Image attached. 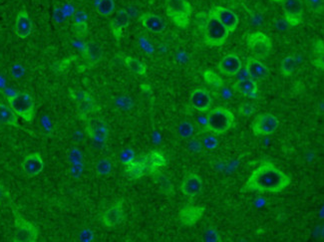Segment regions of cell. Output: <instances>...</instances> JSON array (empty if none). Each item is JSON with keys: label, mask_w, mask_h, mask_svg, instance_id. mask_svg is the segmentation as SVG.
Here are the masks:
<instances>
[{"label": "cell", "mask_w": 324, "mask_h": 242, "mask_svg": "<svg viewBox=\"0 0 324 242\" xmlns=\"http://www.w3.org/2000/svg\"><path fill=\"white\" fill-rule=\"evenodd\" d=\"M291 183V177L271 161H263L256 167L240 188L241 192L278 193Z\"/></svg>", "instance_id": "obj_1"}, {"label": "cell", "mask_w": 324, "mask_h": 242, "mask_svg": "<svg viewBox=\"0 0 324 242\" xmlns=\"http://www.w3.org/2000/svg\"><path fill=\"white\" fill-rule=\"evenodd\" d=\"M199 14L198 17L202 19V28L204 42L211 47H220L223 46L226 42V39L229 35L226 28L213 15L209 12H204Z\"/></svg>", "instance_id": "obj_2"}, {"label": "cell", "mask_w": 324, "mask_h": 242, "mask_svg": "<svg viewBox=\"0 0 324 242\" xmlns=\"http://www.w3.org/2000/svg\"><path fill=\"white\" fill-rule=\"evenodd\" d=\"M207 124L205 131L210 132L216 136L226 133L228 130L233 128L235 118L232 112L222 107H216L209 110L206 116Z\"/></svg>", "instance_id": "obj_3"}, {"label": "cell", "mask_w": 324, "mask_h": 242, "mask_svg": "<svg viewBox=\"0 0 324 242\" xmlns=\"http://www.w3.org/2000/svg\"><path fill=\"white\" fill-rule=\"evenodd\" d=\"M166 13L176 26L185 29L190 24L193 7L188 0H166Z\"/></svg>", "instance_id": "obj_4"}, {"label": "cell", "mask_w": 324, "mask_h": 242, "mask_svg": "<svg viewBox=\"0 0 324 242\" xmlns=\"http://www.w3.org/2000/svg\"><path fill=\"white\" fill-rule=\"evenodd\" d=\"M6 100L18 118H21L27 123H31L34 120L35 104L31 95L24 92H18L13 96L7 97Z\"/></svg>", "instance_id": "obj_5"}, {"label": "cell", "mask_w": 324, "mask_h": 242, "mask_svg": "<svg viewBox=\"0 0 324 242\" xmlns=\"http://www.w3.org/2000/svg\"><path fill=\"white\" fill-rule=\"evenodd\" d=\"M69 98L75 102L77 116L82 121H85L90 115L101 111V107L96 100L86 91L72 90L69 92Z\"/></svg>", "instance_id": "obj_6"}, {"label": "cell", "mask_w": 324, "mask_h": 242, "mask_svg": "<svg viewBox=\"0 0 324 242\" xmlns=\"http://www.w3.org/2000/svg\"><path fill=\"white\" fill-rule=\"evenodd\" d=\"M15 232L12 237L14 242H35L39 237L37 226L23 218L18 211L13 209Z\"/></svg>", "instance_id": "obj_7"}, {"label": "cell", "mask_w": 324, "mask_h": 242, "mask_svg": "<svg viewBox=\"0 0 324 242\" xmlns=\"http://www.w3.org/2000/svg\"><path fill=\"white\" fill-rule=\"evenodd\" d=\"M246 44L252 54L258 60L266 59L272 51V42L263 32H252L246 37Z\"/></svg>", "instance_id": "obj_8"}, {"label": "cell", "mask_w": 324, "mask_h": 242, "mask_svg": "<svg viewBox=\"0 0 324 242\" xmlns=\"http://www.w3.org/2000/svg\"><path fill=\"white\" fill-rule=\"evenodd\" d=\"M85 133L93 142L104 144L109 139V127L101 118L88 117L85 121Z\"/></svg>", "instance_id": "obj_9"}, {"label": "cell", "mask_w": 324, "mask_h": 242, "mask_svg": "<svg viewBox=\"0 0 324 242\" xmlns=\"http://www.w3.org/2000/svg\"><path fill=\"white\" fill-rule=\"evenodd\" d=\"M283 19L289 26H298L303 22V1L302 0H282L281 1Z\"/></svg>", "instance_id": "obj_10"}, {"label": "cell", "mask_w": 324, "mask_h": 242, "mask_svg": "<svg viewBox=\"0 0 324 242\" xmlns=\"http://www.w3.org/2000/svg\"><path fill=\"white\" fill-rule=\"evenodd\" d=\"M279 127V120L272 114H260L256 116L252 123L251 129L255 136H269Z\"/></svg>", "instance_id": "obj_11"}, {"label": "cell", "mask_w": 324, "mask_h": 242, "mask_svg": "<svg viewBox=\"0 0 324 242\" xmlns=\"http://www.w3.org/2000/svg\"><path fill=\"white\" fill-rule=\"evenodd\" d=\"M209 13L216 17L226 28L228 33H232L237 28L239 19L231 9L223 6H215Z\"/></svg>", "instance_id": "obj_12"}, {"label": "cell", "mask_w": 324, "mask_h": 242, "mask_svg": "<svg viewBox=\"0 0 324 242\" xmlns=\"http://www.w3.org/2000/svg\"><path fill=\"white\" fill-rule=\"evenodd\" d=\"M124 199H118L113 205H111L102 215L101 219L103 224L108 228H113L119 225L124 220Z\"/></svg>", "instance_id": "obj_13"}, {"label": "cell", "mask_w": 324, "mask_h": 242, "mask_svg": "<svg viewBox=\"0 0 324 242\" xmlns=\"http://www.w3.org/2000/svg\"><path fill=\"white\" fill-rule=\"evenodd\" d=\"M140 161L143 162L146 172L149 174L160 170L162 167L166 166L168 163L166 156L161 151H151L148 154L141 156Z\"/></svg>", "instance_id": "obj_14"}, {"label": "cell", "mask_w": 324, "mask_h": 242, "mask_svg": "<svg viewBox=\"0 0 324 242\" xmlns=\"http://www.w3.org/2000/svg\"><path fill=\"white\" fill-rule=\"evenodd\" d=\"M21 168L26 176L35 177L44 169V161L39 152L26 156L22 161Z\"/></svg>", "instance_id": "obj_15"}, {"label": "cell", "mask_w": 324, "mask_h": 242, "mask_svg": "<svg viewBox=\"0 0 324 242\" xmlns=\"http://www.w3.org/2000/svg\"><path fill=\"white\" fill-rule=\"evenodd\" d=\"M130 14L125 8L119 9L114 18L110 22L111 32L116 40H120L123 37L124 31L128 28L130 24Z\"/></svg>", "instance_id": "obj_16"}, {"label": "cell", "mask_w": 324, "mask_h": 242, "mask_svg": "<svg viewBox=\"0 0 324 242\" xmlns=\"http://www.w3.org/2000/svg\"><path fill=\"white\" fill-rule=\"evenodd\" d=\"M181 191L188 197H195L203 189L202 177L196 172H188L181 183Z\"/></svg>", "instance_id": "obj_17"}, {"label": "cell", "mask_w": 324, "mask_h": 242, "mask_svg": "<svg viewBox=\"0 0 324 242\" xmlns=\"http://www.w3.org/2000/svg\"><path fill=\"white\" fill-rule=\"evenodd\" d=\"M190 103H191V106L196 111L204 113V112H208L211 109L213 99H212V96L208 90H206L204 88H199V89H196L191 94Z\"/></svg>", "instance_id": "obj_18"}, {"label": "cell", "mask_w": 324, "mask_h": 242, "mask_svg": "<svg viewBox=\"0 0 324 242\" xmlns=\"http://www.w3.org/2000/svg\"><path fill=\"white\" fill-rule=\"evenodd\" d=\"M242 62L235 53H228L218 63V70L227 77H233L242 68Z\"/></svg>", "instance_id": "obj_19"}, {"label": "cell", "mask_w": 324, "mask_h": 242, "mask_svg": "<svg viewBox=\"0 0 324 242\" xmlns=\"http://www.w3.org/2000/svg\"><path fill=\"white\" fill-rule=\"evenodd\" d=\"M32 31H33L32 20L27 10L25 8H22L16 16V20L14 24V32L17 37L21 39H25L31 35Z\"/></svg>", "instance_id": "obj_20"}, {"label": "cell", "mask_w": 324, "mask_h": 242, "mask_svg": "<svg viewBox=\"0 0 324 242\" xmlns=\"http://www.w3.org/2000/svg\"><path fill=\"white\" fill-rule=\"evenodd\" d=\"M249 75V78L255 81H261L268 77L269 69L260 60L251 56L248 57L243 66Z\"/></svg>", "instance_id": "obj_21"}, {"label": "cell", "mask_w": 324, "mask_h": 242, "mask_svg": "<svg viewBox=\"0 0 324 242\" xmlns=\"http://www.w3.org/2000/svg\"><path fill=\"white\" fill-rule=\"evenodd\" d=\"M139 21L142 26L147 29L148 31L156 34L163 33L166 28L167 24L162 17L154 13H143L139 16Z\"/></svg>", "instance_id": "obj_22"}, {"label": "cell", "mask_w": 324, "mask_h": 242, "mask_svg": "<svg viewBox=\"0 0 324 242\" xmlns=\"http://www.w3.org/2000/svg\"><path fill=\"white\" fill-rule=\"evenodd\" d=\"M82 56L89 67L96 66L104 56L102 47L93 41L86 42L84 49L82 50Z\"/></svg>", "instance_id": "obj_23"}, {"label": "cell", "mask_w": 324, "mask_h": 242, "mask_svg": "<svg viewBox=\"0 0 324 242\" xmlns=\"http://www.w3.org/2000/svg\"><path fill=\"white\" fill-rule=\"evenodd\" d=\"M232 91L241 94L244 97L255 100L258 96V88L255 80L248 78L244 80L235 81L231 86Z\"/></svg>", "instance_id": "obj_24"}, {"label": "cell", "mask_w": 324, "mask_h": 242, "mask_svg": "<svg viewBox=\"0 0 324 242\" xmlns=\"http://www.w3.org/2000/svg\"><path fill=\"white\" fill-rule=\"evenodd\" d=\"M205 208L202 206H186L179 213V220L185 226L195 225L203 216Z\"/></svg>", "instance_id": "obj_25"}, {"label": "cell", "mask_w": 324, "mask_h": 242, "mask_svg": "<svg viewBox=\"0 0 324 242\" xmlns=\"http://www.w3.org/2000/svg\"><path fill=\"white\" fill-rule=\"evenodd\" d=\"M0 124L5 126H11L14 128H20L18 123V116L10 108L9 105H5L0 102Z\"/></svg>", "instance_id": "obj_26"}, {"label": "cell", "mask_w": 324, "mask_h": 242, "mask_svg": "<svg viewBox=\"0 0 324 242\" xmlns=\"http://www.w3.org/2000/svg\"><path fill=\"white\" fill-rule=\"evenodd\" d=\"M153 180L156 182V184L159 186L160 191L168 196H171L175 193V188L173 182L170 180L168 176H166L164 173H162L160 170H157L150 174Z\"/></svg>", "instance_id": "obj_27"}, {"label": "cell", "mask_w": 324, "mask_h": 242, "mask_svg": "<svg viewBox=\"0 0 324 242\" xmlns=\"http://www.w3.org/2000/svg\"><path fill=\"white\" fill-rule=\"evenodd\" d=\"M74 31L79 37H84L88 33V14L84 10H76L73 15Z\"/></svg>", "instance_id": "obj_28"}, {"label": "cell", "mask_w": 324, "mask_h": 242, "mask_svg": "<svg viewBox=\"0 0 324 242\" xmlns=\"http://www.w3.org/2000/svg\"><path fill=\"white\" fill-rule=\"evenodd\" d=\"M125 174L131 179H139L146 173V168L140 159H135L132 162L125 165Z\"/></svg>", "instance_id": "obj_29"}, {"label": "cell", "mask_w": 324, "mask_h": 242, "mask_svg": "<svg viewBox=\"0 0 324 242\" xmlns=\"http://www.w3.org/2000/svg\"><path fill=\"white\" fill-rule=\"evenodd\" d=\"M125 65L128 69H130L133 73L140 75V76H144L147 74V65L140 61L137 58H134L132 56H127L125 58Z\"/></svg>", "instance_id": "obj_30"}, {"label": "cell", "mask_w": 324, "mask_h": 242, "mask_svg": "<svg viewBox=\"0 0 324 242\" xmlns=\"http://www.w3.org/2000/svg\"><path fill=\"white\" fill-rule=\"evenodd\" d=\"M95 7L98 14L104 17H109L115 11V2L114 0H97Z\"/></svg>", "instance_id": "obj_31"}, {"label": "cell", "mask_w": 324, "mask_h": 242, "mask_svg": "<svg viewBox=\"0 0 324 242\" xmlns=\"http://www.w3.org/2000/svg\"><path fill=\"white\" fill-rule=\"evenodd\" d=\"M296 68V59L294 56L285 57L280 64V72L284 77H290Z\"/></svg>", "instance_id": "obj_32"}, {"label": "cell", "mask_w": 324, "mask_h": 242, "mask_svg": "<svg viewBox=\"0 0 324 242\" xmlns=\"http://www.w3.org/2000/svg\"><path fill=\"white\" fill-rule=\"evenodd\" d=\"M203 77L207 84L211 85L212 87H214L216 89L223 86L222 79L217 74H216L213 70H206L203 74Z\"/></svg>", "instance_id": "obj_33"}, {"label": "cell", "mask_w": 324, "mask_h": 242, "mask_svg": "<svg viewBox=\"0 0 324 242\" xmlns=\"http://www.w3.org/2000/svg\"><path fill=\"white\" fill-rule=\"evenodd\" d=\"M195 133L194 125L190 121H183L178 126V134L182 139H191Z\"/></svg>", "instance_id": "obj_34"}, {"label": "cell", "mask_w": 324, "mask_h": 242, "mask_svg": "<svg viewBox=\"0 0 324 242\" xmlns=\"http://www.w3.org/2000/svg\"><path fill=\"white\" fill-rule=\"evenodd\" d=\"M113 165L109 159H101L96 164V172L98 175H109L112 171Z\"/></svg>", "instance_id": "obj_35"}, {"label": "cell", "mask_w": 324, "mask_h": 242, "mask_svg": "<svg viewBox=\"0 0 324 242\" xmlns=\"http://www.w3.org/2000/svg\"><path fill=\"white\" fill-rule=\"evenodd\" d=\"M308 10L316 15L323 13V0H302Z\"/></svg>", "instance_id": "obj_36"}, {"label": "cell", "mask_w": 324, "mask_h": 242, "mask_svg": "<svg viewBox=\"0 0 324 242\" xmlns=\"http://www.w3.org/2000/svg\"><path fill=\"white\" fill-rule=\"evenodd\" d=\"M203 147L209 151H214L218 148V140L214 134H206L202 139Z\"/></svg>", "instance_id": "obj_37"}, {"label": "cell", "mask_w": 324, "mask_h": 242, "mask_svg": "<svg viewBox=\"0 0 324 242\" xmlns=\"http://www.w3.org/2000/svg\"><path fill=\"white\" fill-rule=\"evenodd\" d=\"M203 240L206 242H219V241H221V238L216 228L209 227V228L205 229V231H204Z\"/></svg>", "instance_id": "obj_38"}, {"label": "cell", "mask_w": 324, "mask_h": 242, "mask_svg": "<svg viewBox=\"0 0 324 242\" xmlns=\"http://www.w3.org/2000/svg\"><path fill=\"white\" fill-rule=\"evenodd\" d=\"M115 105L121 110L129 111L134 107V101L128 96H121L116 99Z\"/></svg>", "instance_id": "obj_39"}, {"label": "cell", "mask_w": 324, "mask_h": 242, "mask_svg": "<svg viewBox=\"0 0 324 242\" xmlns=\"http://www.w3.org/2000/svg\"><path fill=\"white\" fill-rule=\"evenodd\" d=\"M68 162L70 164L84 163V158L82 152L78 148H73L68 154Z\"/></svg>", "instance_id": "obj_40"}, {"label": "cell", "mask_w": 324, "mask_h": 242, "mask_svg": "<svg viewBox=\"0 0 324 242\" xmlns=\"http://www.w3.org/2000/svg\"><path fill=\"white\" fill-rule=\"evenodd\" d=\"M237 111H238V114L241 115V116H243V117H250V116H252L255 113L256 109H255V107L251 103L242 102L239 105Z\"/></svg>", "instance_id": "obj_41"}, {"label": "cell", "mask_w": 324, "mask_h": 242, "mask_svg": "<svg viewBox=\"0 0 324 242\" xmlns=\"http://www.w3.org/2000/svg\"><path fill=\"white\" fill-rule=\"evenodd\" d=\"M136 159V155H135V152L133 149H130V148H127V149H124L121 153H120V161L126 165L130 162H132L134 160Z\"/></svg>", "instance_id": "obj_42"}, {"label": "cell", "mask_w": 324, "mask_h": 242, "mask_svg": "<svg viewBox=\"0 0 324 242\" xmlns=\"http://www.w3.org/2000/svg\"><path fill=\"white\" fill-rule=\"evenodd\" d=\"M95 239V233L90 228H84L78 235V240L81 242H92Z\"/></svg>", "instance_id": "obj_43"}, {"label": "cell", "mask_w": 324, "mask_h": 242, "mask_svg": "<svg viewBox=\"0 0 324 242\" xmlns=\"http://www.w3.org/2000/svg\"><path fill=\"white\" fill-rule=\"evenodd\" d=\"M215 95H216V97H218L221 100H229L232 98V89H229L228 87L225 86H221L216 89Z\"/></svg>", "instance_id": "obj_44"}, {"label": "cell", "mask_w": 324, "mask_h": 242, "mask_svg": "<svg viewBox=\"0 0 324 242\" xmlns=\"http://www.w3.org/2000/svg\"><path fill=\"white\" fill-rule=\"evenodd\" d=\"M85 168V163H75V164H71L70 168H69V174L71 175V177L77 179L80 178L81 175L83 174Z\"/></svg>", "instance_id": "obj_45"}, {"label": "cell", "mask_w": 324, "mask_h": 242, "mask_svg": "<svg viewBox=\"0 0 324 242\" xmlns=\"http://www.w3.org/2000/svg\"><path fill=\"white\" fill-rule=\"evenodd\" d=\"M139 45L144 50V52H146L147 54L151 55V54L154 53V50H155L154 46L146 37L142 36V37L139 38Z\"/></svg>", "instance_id": "obj_46"}, {"label": "cell", "mask_w": 324, "mask_h": 242, "mask_svg": "<svg viewBox=\"0 0 324 242\" xmlns=\"http://www.w3.org/2000/svg\"><path fill=\"white\" fill-rule=\"evenodd\" d=\"M188 147H189L190 151H192L193 153H196V154L201 153L204 149L202 142L196 138H192V140L188 144Z\"/></svg>", "instance_id": "obj_47"}, {"label": "cell", "mask_w": 324, "mask_h": 242, "mask_svg": "<svg viewBox=\"0 0 324 242\" xmlns=\"http://www.w3.org/2000/svg\"><path fill=\"white\" fill-rule=\"evenodd\" d=\"M25 74V69L21 64H14L11 67V75L14 79L18 80L20 78H22Z\"/></svg>", "instance_id": "obj_48"}, {"label": "cell", "mask_w": 324, "mask_h": 242, "mask_svg": "<svg viewBox=\"0 0 324 242\" xmlns=\"http://www.w3.org/2000/svg\"><path fill=\"white\" fill-rule=\"evenodd\" d=\"M61 9H62V12H63V14H64V16H65L66 18H68V17H72V16L74 15L75 11H76L75 7H74L72 4H70V3H66V4H64V5L62 6Z\"/></svg>", "instance_id": "obj_49"}, {"label": "cell", "mask_w": 324, "mask_h": 242, "mask_svg": "<svg viewBox=\"0 0 324 242\" xmlns=\"http://www.w3.org/2000/svg\"><path fill=\"white\" fill-rule=\"evenodd\" d=\"M53 17H54V19H55V21L56 22H63L65 19H66V17L64 16V14H63V12H62V9L61 8H59V7H56V9L54 10V12H53Z\"/></svg>", "instance_id": "obj_50"}, {"label": "cell", "mask_w": 324, "mask_h": 242, "mask_svg": "<svg viewBox=\"0 0 324 242\" xmlns=\"http://www.w3.org/2000/svg\"><path fill=\"white\" fill-rule=\"evenodd\" d=\"M10 194L8 192V190L5 188V186L2 184V182L0 181V203L2 202V200L9 198Z\"/></svg>", "instance_id": "obj_51"}, {"label": "cell", "mask_w": 324, "mask_h": 242, "mask_svg": "<svg viewBox=\"0 0 324 242\" xmlns=\"http://www.w3.org/2000/svg\"><path fill=\"white\" fill-rule=\"evenodd\" d=\"M236 81H238V80H244V79H248L249 78V75H248V73L246 72V70H245V68L242 66V68L236 73Z\"/></svg>", "instance_id": "obj_52"}, {"label": "cell", "mask_w": 324, "mask_h": 242, "mask_svg": "<svg viewBox=\"0 0 324 242\" xmlns=\"http://www.w3.org/2000/svg\"><path fill=\"white\" fill-rule=\"evenodd\" d=\"M41 123H42V126H43V128H44V130L46 132H51L52 131V124H51L50 120L47 117H43L42 120H41Z\"/></svg>", "instance_id": "obj_53"}, {"label": "cell", "mask_w": 324, "mask_h": 242, "mask_svg": "<svg viewBox=\"0 0 324 242\" xmlns=\"http://www.w3.org/2000/svg\"><path fill=\"white\" fill-rule=\"evenodd\" d=\"M4 88H5V80L2 77H0V89H4Z\"/></svg>", "instance_id": "obj_54"}, {"label": "cell", "mask_w": 324, "mask_h": 242, "mask_svg": "<svg viewBox=\"0 0 324 242\" xmlns=\"http://www.w3.org/2000/svg\"><path fill=\"white\" fill-rule=\"evenodd\" d=\"M272 1H273V2H275V3H281L282 0H272Z\"/></svg>", "instance_id": "obj_55"}, {"label": "cell", "mask_w": 324, "mask_h": 242, "mask_svg": "<svg viewBox=\"0 0 324 242\" xmlns=\"http://www.w3.org/2000/svg\"><path fill=\"white\" fill-rule=\"evenodd\" d=\"M78 1H83V0H78Z\"/></svg>", "instance_id": "obj_56"}]
</instances>
